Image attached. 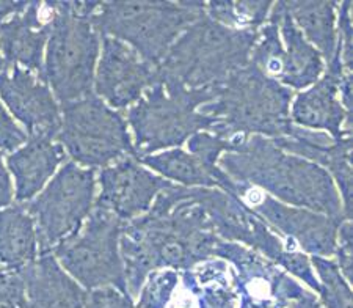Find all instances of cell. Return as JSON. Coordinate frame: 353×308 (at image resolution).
Here are the masks:
<instances>
[{"mask_svg": "<svg viewBox=\"0 0 353 308\" xmlns=\"http://www.w3.org/2000/svg\"><path fill=\"white\" fill-rule=\"evenodd\" d=\"M219 241L196 187L173 184L162 191L146 214L123 225L119 255L129 296H139L152 271L182 272L215 258Z\"/></svg>", "mask_w": 353, "mask_h": 308, "instance_id": "obj_1", "label": "cell"}, {"mask_svg": "<svg viewBox=\"0 0 353 308\" xmlns=\"http://www.w3.org/2000/svg\"><path fill=\"white\" fill-rule=\"evenodd\" d=\"M232 181L253 186L289 206L345 218L338 187L325 169L281 150L272 139L250 135L236 153L219 159Z\"/></svg>", "mask_w": 353, "mask_h": 308, "instance_id": "obj_2", "label": "cell"}, {"mask_svg": "<svg viewBox=\"0 0 353 308\" xmlns=\"http://www.w3.org/2000/svg\"><path fill=\"white\" fill-rule=\"evenodd\" d=\"M292 99V90L248 64L215 87V98L198 112L215 119L209 133L226 139L241 135L278 139L289 137L295 126L289 115Z\"/></svg>", "mask_w": 353, "mask_h": 308, "instance_id": "obj_3", "label": "cell"}, {"mask_svg": "<svg viewBox=\"0 0 353 308\" xmlns=\"http://www.w3.org/2000/svg\"><path fill=\"white\" fill-rule=\"evenodd\" d=\"M258 30H234L204 15L181 33L161 65L157 77L189 90L214 88L250 64Z\"/></svg>", "mask_w": 353, "mask_h": 308, "instance_id": "obj_4", "label": "cell"}, {"mask_svg": "<svg viewBox=\"0 0 353 308\" xmlns=\"http://www.w3.org/2000/svg\"><path fill=\"white\" fill-rule=\"evenodd\" d=\"M101 2H50L52 19L41 79L61 104L93 95L99 33L91 15Z\"/></svg>", "mask_w": 353, "mask_h": 308, "instance_id": "obj_5", "label": "cell"}, {"mask_svg": "<svg viewBox=\"0 0 353 308\" xmlns=\"http://www.w3.org/2000/svg\"><path fill=\"white\" fill-rule=\"evenodd\" d=\"M214 98L215 87L189 90L157 77L156 84L128 112L137 159L179 148L193 134L212 129L215 119L203 115L198 109Z\"/></svg>", "mask_w": 353, "mask_h": 308, "instance_id": "obj_6", "label": "cell"}, {"mask_svg": "<svg viewBox=\"0 0 353 308\" xmlns=\"http://www.w3.org/2000/svg\"><path fill=\"white\" fill-rule=\"evenodd\" d=\"M206 2H101L91 24L101 37L132 48L159 66L181 33L204 15Z\"/></svg>", "mask_w": 353, "mask_h": 308, "instance_id": "obj_7", "label": "cell"}, {"mask_svg": "<svg viewBox=\"0 0 353 308\" xmlns=\"http://www.w3.org/2000/svg\"><path fill=\"white\" fill-rule=\"evenodd\" d=\"M57 140L74 162L87 169L137 157L126 119L94 95L63 104Z\"/></svg>", "mask_w": 353, "mask_h": 308, "instance_id": "obj_8", "label": "cell"}, {"mask_svg": "<svg viewBox=\"0 0 353 308\" xmlns=\"http://www.w3.org/2000/svg\"><path fill=\"white\" fill-rule=\"evenodd\" d=\"M123 225L117 215L94 208L81 230L57 245L52 255L85 289L113 287L129 294L119 255Z\"/></svg>", "mask_w": 353, "mask_h": 308, "instance_id": "obj_9", "label": "cell"}, {"mask_svg": "<svg viewBox=\"0 0 353 308\" xmlns=\"http://www.w3.org/2000/svg\"><path fill=\"white\" fill-rule=\"evenodd\" d=\"M96 195V173L76 162H66L46 186V189L28 204L37 228L39 255L52 250L81 230L93 211Z\"/></svg>", "mask_w": 353, "mask_h": 308, "instance_id": "obj_10", "label": "cell"}, {"mask_svg": "<svg viewBox=\"0 0 353 308\" xmlns=\"http://www.w3.org/2000/svg\"><path fill=\"white\" fill-rule=\"evenodd\" d=\"M250 64L288 88L305 90L325 71L321 52L306 41L284 2L273 3L269 19L258 30Z\"/></svg>", "mask_w": 353, "mask_h": 308, "instance_id": "obj_11", "label": "cell"}, {"mask_svg": "<svg viewBox=\"0 0 353 308\" xmlns=\"http://www.w3.org/2000/svg\"><path fill=\"white\" fill-rule=\"evenodd\" d=\"M236 195L267 222L280 238L286 239L288 250L301 249L311 256L332 258L336 250L339 225L345 218H330L305 208L289 206L253 186L234 181Z\"/></svg>", "mask_w": 353, "mask_h": 308, "instance_id": "obj_12", "label": "cell"}, {"mask_svg": "<svg viewBox=\"0 0 353 308\" xmlns=\"http://www.w3.org/2000/svg\"><path fill=\"white\" fill-rule=\"evenodd\" d=\"M214 256L234 269L239 308H288L306 293L280 266L242 244L220 239Z\"/></svg>", "mask_w": 353, "mask_h": 308, "instance_id": "obj_13", "label": "cell"}, {"mask_svg": "<svg viewBox=\"0 0 353 308\" xmlns=\"http://www.w3.org/2000/svg\"><path fill=\"white\" fill-rule=\"evenodd\" d=\"M196 192L215 235L223 241L242 244L276 264L288 249L267 222L232 193L215 187H196Z\"/></svg>", "mask_w": 353, "mask_h": 308, "instance_id": "obj_14", "label": "cell"}, {"mask_svg": "<svg viewBox=\"0 0 353 308\" xmlns=\"http://www.w3.org/2000/svg\"><path fill=\"white\" fill-rule=\"evenodd\" d=\"M98 182L101 189L94 208L104 209L123 222L146 214L159 193L174 184L143 167L137 157L121 159L104 167Z\"/></svg>", "mask_w": 353, "mask_h": 308, "instance_id": "obj_15", "label": "cell"}, {"mask_svg": "<svg viewBox=\"0 0 353 308\" xmlns=\"http://www.w3.org/2000/svg\"><path fill=\"white\" fill-rule=\"evenodd\" d=\"M157 81V68L115 38L102 37V54L94 76L99 99L115 109L132 107Z\"/></svg>", "mask_w": 353, "mask_h": 308, "instance_id": "obj_16", "label": "cell"}, {"mask_svg": "<svg viewBox=\"0 0 353 308\" xmlns=\"http://www.w3.org/2000/svg\"><path fill=\"white\" fill-rule=\"evenodd\" d=\"M0 98L24 124L30 139H57L61 128V110L52 91L41 77L21 66L0 71Z\"/></svg>", "mask_w": 353, "mask_h": 308, "instance_id": "obj_17", "label": "cell"}, {"mask_svg": "<svg viewBox=\"0 0 353 308\" xmlns=\"http://www.w3.org/2000/svg\"><path fill=\"white\" fill-rule=\"evenodd\" d=\"M272 140L281 150L325 169L338 187L345 219L352 220V134L334 140L325 133L294 126L289 137Z\"/></svg>", "mask_w": 353, "mask_h": 308, "instance_id": "obj_18", "label": "cell"}, {"mask_svg": "<svg viewBox=\"0 0 353 308\" xmlns=\"http://www.w3.org/2000/svg\"><path fill=\"white\" fill-rule=\"evenodd\" d=\"M50 2H28L21 15L0 24V50L5 65L43 74V52L50 33Z\"/></svg>", "mask_w": 353, "mask_h": 308, "instance_id": "obj_19", "label": "cell"}, {"mask_svg": "<svg viewBox=\"0 0 353 308\" xmlns=\"http://www.w3.org/2000/svg\"><path fill=\"white\" fill-rule=\"evenodd\" d=\"M347 74H334L325 71L316 84L301 91L290 102V122L295 126L323 131L334 140L345 134H352V115L347 113L339 99V82Z\"/></svg>", "mask_w": 353, "mask_h": 308, "instance_id": "obj_20", "label": "cell"}, {"mask_svg": "<svg viewBox=\"0 0 353 308\" xmlns=\"http://www.w3.org/2000/svg\"><path fill=\"white\" fill-rule=\"evenodd\" d=\"M32 308H87L88 293L61 269L52 253L19 269Z\"/></svg>", "mask_w": 353, "mask_h": 308, "instance_id": "obj_21", "label": "cell"}, {"mask_svg": "<svg viewBox=\"0 0 353 308\" xmlns=\"http://www.w3.org/2000/svg\"><path fill=\"white\" fill-rule=\"evenodd\" d=\"M63 161V146L39 137L28 139L24 146L11 153L7 164L16 182V200L28 202L35 197Z\"/></svg>", "mask_w": 353, "mask_h": 308, "instance_id": "obj_22", "label": "cell"}, {"mask_svg": "<svg viewBox=\"0 0 353 308\" xmlns=\"http://www.w3.org/2000/svg\"><path fill=\"white\" fill-rule=\"evenodd\" d=\"M143 167L154 170L167 181L179 182L184 187H208L231 193L234 181L228 176L219 165L208 167L192 153L182 148H172L162 153L148 154L137 159Z\"/></svg>", "mask_w": 353, "mask_h": 308, "instance_id": "obj_23", "label": "cell"}, {"mask_svg": "<svg viewBox=\"0 0 353 308\" xmlns=\"http://www.w3.org/2000/svg\"><path fill=\"white\" fill-rule=\"evenodd\" d=\"M179 285L195 299L196 308H237L234 269L221 258H210L179 273Z\"/></svg>", "mask_w": 353, "mask_h": 308, "instance_id": "obj_24", "label": "cell"}, {"mask_svg": "<svg viewBox=\"0 0 353 308\" xmlns=\"http://www.w3.org/2000/svg\"><path fill=\"white\" fill-rule=\"evenodd\" d=\"M284 7L306 41L321 52L328 65L339 52L336 27L338 3L321 0H289L284 2Z\"/></svg>", "mask_w": 353, "mask_h": 308, "instance_id": "obj_25", "label": "cell"}, {"mask_svg": "<svg viewBox=\"0 0 353 308\" xmlns=\"http://www.w3.org/2000/svg\"><path fill=\"white\" fill-rule=\"evenodd\" d=\"M37 228L24 206L0 209V264L19 271L38 258Z\"/></svg>", "mask_w": 353, "mask_h": 308, "instance_id": "obj_26", "label": "cell"}, {"mask_svg": "<svg viewBox=\"0 0 353 308\" xmlns=\"http://www.w3.org/2000/svg\"><path fill=\"white\" fill-rule=\"evenodd\" d=\"M270 0H215L206 2L204 11L210 19L234 30H259L269 19Z\"/></svg>", "mask_w": 353, "mask_h": 308, "instance_id": "obj_27", "label": "cell"}, {"mask_svg": "<svg viewBox=\"0 0 353 308\" xmlns=\"http://www.w3.org/2000/svg\"><path fill=\"white\" fill-rule=\"evenodd\" d=\"M311 266L321 280V304L323 308H352V289L341 273L334 260L325 256H311Z\"/></svg>", "mask_w": 353, "mask_h": 308, "instance_id": "obj_28", "label": "cell"}, {"mask_svg": "<svg viewBox=\"0 0 353 308\" xmlns=\"http://www.w3.org/2000/svg\"><path fill=\"white\" fill-rule=\"evenodd\" d=\"M179 288V272L173 269L152 271L141 287L135 308H168Z\"/></svg>", "mask_w": 353, "mask_h": 308, "instance_id": "obj_29", "label": "cell"}, {"mask_svg": "<svg viewBox=\"0 0 353 308\" xmlns=\"http://www.w3.org/2000/svg\"><path fill=\"white\" fill-rule=\"evenodd\" d=\"M248 137H236V139H226L209 131H199L187 140L189 153L203 161L208 167H217L219 159L226 153H236L242 148Z\"/></svg>", "mask_w": 353, "mask_h": 308, "instance_id": "obj_30", "label": "cell"}, {"mask_svg": "<svg viewBox=\"0 0 353 308\" xmlns=\"http://www.w3.org/2000/svg\"><path fill=\"white\" fill-rule=\"evenodd\" d=\"M0 308H32L21 272L0 266Z\"/></svg>", "mask_w": 353, "mask_h": 308, "instance_id": "obj_31", "label": "cell"}, {"mask_svg": "<svg viewBox=\"0 0 353 308\" xmlns=\"http://www.w3.org/2000/svg\"><path fill=\"white\" fill-rule=\"evenodd\" d=\"M276 266H280L284 272L292 273V276L300 278L301 282L308 285L312 291H316L319 294L321 283L314 276V269H312L308 255L297 252V250H286L281 258L276 261Z\"/></svg>", "mask_w": 353, "mask_h": 308, "instance_id": "obj_32", "label": "cell"}, {"mask_svg": "<svg viewBox=\"0 0 353 308\" xmlns=\"http://www.w3.org/2000/svg\"><path fill=\"white\" fill-rule=\"evenodd\" d=\"M334 263L338 264L341 273L347 280V283L353 282L352 272V220L344 219L339 225L338 238H336V250H334Z\"/></svg>", "mask_w": 353, "mask_h": 308, "instance_id": "obj_33", "label": "cell"}, {"mask_svg": "<svg viewBox=\"0 0 353 308\" xmlns=\"http://www.w3.org/2000/svg\"><path fill=\"white\" fill-rule=\"evenodd\" d=\"M87 308H135V305L129 294L113 287H104L91 289Z\"/></svg>", "mask_w": 353, "mask_h": 308, "instance_id": "obj_34", "label": "cell"}, {"mask_svg": "<svg viewBox=\"0 0 353 308\" xmlns=\"http://www.w3.org/2000/svg\"><path fill=\"white\" fill-rule=\"evenodd\" d=\"M26 142L27 134L14 123V119L0 104V150L14 151Z\"/></svg>", "mask_w": 353, "mask_h": 308, "instance_id": "obj_35", "label": "cell"}, {"mask_svg": "<svg viewBox=\"0 0 353 308\" xmlns=\"http://www.w3.org/2000/svg\"><path fill=\"white\" fill-rule=\"evenodd\" d=\"M13 198V189H11L10 175L3 165L2 153H0V208L8 206Z\"/></svg>", "mask_w": 353, "mask_h": 308, "instance_id": "obj_36", "label": "cell"}, {"mask_svg": "<svg viewBox=\"0 0 353 308\" xmlns=\"http://www.w3.org/2000/svg\"><path fill=\"white\" fill-rule=\"evenodd\" d=\"M28 7V2H13V0H0V22L10 16L21 15Z\"/></svg>", "mask_w": 353, "mask_h": 308, "instance_id": "obj_37", "label": "cell"}, {"mask_svg": "<svg viewBox=\"0 0 353 308\" xmlns=\"http://www.w3.org/2000/svg\"><path fill=\"white\" fill-rule=\"evenodd\" d=\"M288 308H323L321 302L317 300L314 293L311 291H306V293L301 296L300 299L290 302V305Z\"/></svg>", "mask_w": 353, "mask_h": 308, "instance_id": "obj_38", "label": "cell"}, {"mask_svg": "<svg viewBox=\"0 0 353 308\" xmlns=\"http://www.w3.org/2000/svg\"><path fill=\"white\" fill-rule=\"evenodd\" d=\"M0 70H5V60L2 55H0Z\"/></svg>", "mask_w": 353, "mask_h": 308, "instance_id": "obj_39", "label": "cell"}]
</instances>
